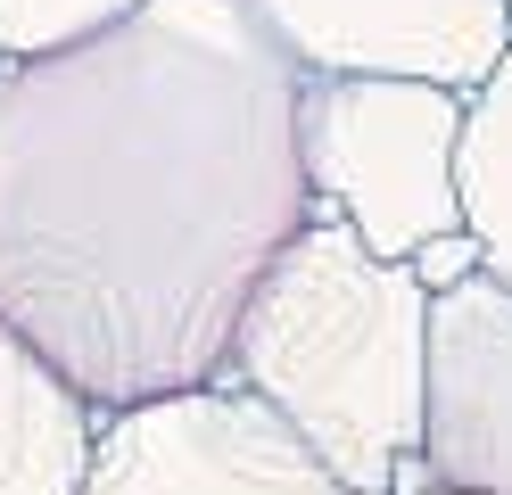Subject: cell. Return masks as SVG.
Listing matches in <instances>:
<instances>
[{
  "mask_svg": "<svg viewBox=\"0 0 512 495\" xmlns=\"http://www.w3.org/2000/svg\"><path fill=\"white\" fill-rule=\"evenodd\" d=\"M405 495H479V487H438V479H422V487H405Z\"/></svg>",
  "mask_w": 512,
  "mask_h": 495,
  "instance_id": "cell-11",
  "label": "cell"
},
{
  "mask_svg": "<svg viewBox=\"0 0 512 495\" xmlns=\"http://www.w3.org/2000/svg\"><path fill=\"white\" fill-rule=\"evenodd\" d=\"M430 289L372 256L339 215H306L265 264L223 347V380L256 396L339 487L389 495L422 454Z\"/></svg>",
  "mask_w": 512,
  "mask_h": 495,
  "instance_id": "cell-2",
  "label": "cell"
},
{
  "mask_svg": "<svg viewBox=\"0 0 512 495\" xmlns=\"http://www.w3.org/2000/svg\"><path fill=\"white\" fill-rule=\"evenodd\" d=\"M455 198H463V231L479 248V273L512 289V50L496 58V75L463 99Z\"/></svg>",
  "mask_w": 512,
  "mask_h": 495,
  "instance_id": "cell-8",
  "label": "cell"
},
{
  "mask_svg": "<svg viewBox=\"0 0 512 495\" xmlns=\"http://www.w3.org/2000/svg\"><path fill=\"white\" fill-rule=\"evenodd\" d=\"M422 471L438 487L512 495V289L488 273L430 297Z\"/></svg>",
  "mask_w": 512,
  "mask_h": 495,
  "instance_id": "cell-6",
  "label": "cell"
},
{
  "mask_svg": "<svg viewBox=\"0 0 512 495\" xmlns=\"http://www.w3.org/2000/svg\"><path fill=\"white\" fill-rule=\"evenodd\" d=\"M298 75H405L479 91L512 50V0H248Z\"/></svg>",
  "mask_w": 512,
  "mask_h": 495,
  "instance_id": "cell-5",
  "label": "cell"
},
{
  "mask_svg": "<svg viewBox=\"0 0 512 495\" xmlns=\"http://www.w3.org/2000/svg\"><path fill=\"white\" fill-rule=\"evenodd\" d=\"M298 223V66L248 0H141L0 66V330L91 413L223 380Z\"/></svg>",
  "mask_w": 512,
  "mask_h": 495,
  "instance_id": "cell-1",
  "label": "cell"
},
{
  "mask_svg": "<svg viewBox=\"0 0 512 495\" xmlns=\"http://www.w3.org/2000/svg\"><path fill=\"white\" fill-rule=\"evenodd\" d=\"M75 495H356L232 380L100 413Z\"/></svg>",
  "mask_w": 512,
  "mask_h": 495,
  "instance_id": "cell-4",
  "label": "cell"
},
{
  "mask_svg": "<svg viewBox=\"0 0 512 495\" xmlns=\"http://www.w3.org/2000/svg\"><path fill=\"white\" fill-rule=\"evenodd\" d=\"M455 141L463 91L405 75H298L306 215H339L389 264H405L438 231H463Z\"/></svg>",
  "mask_w": 512,
  "mask_h": 495,
  "instance_id": "cell-3",
  "label": "cell"
},
{
  "mask_svg": "<svg viewBox=\"0 0 512 495\" xmlns=\"http://www.w3.org/2000/svg\"><path fill=\"white\" fill-rule=\"evenodd\" d=\"M405 264H413V281L438 297V289H455V281H471V273H479V248H471V231H438V240H422Z\"/></svg>",
  "mask_w": 512,
  "mask_h": 495,
  "instance_id": "cell-10",
  "label": "cell"
},
{
  "mask_svg": "<svg viewBox=\"0 0 512 495\" xmlns=\"http://www.w3.org/2000/svg\"><path fill=\"white\" fill-rule=\"evenodd\" d=\"M141 0H0V66L9 58H50L75 50L91 33H108L116 17H133Z\"/></svg>",
  "mask_w": 512,
  "mask_h": 495,
  "instance_id": "cell-9",
  "label": "cell"
},
{
  "mask_svg": "<svg viewBox=\"0 0 512 495\" xmlns=\"http://www.w3.org/2000/svg\"><path fill=\"white\" fill-rule=\"evenodd\" d=\"M100 446V413L0 330V495H75Z\"/></svg>",
  "mask_w": 512,
  "mask_h": 495,
  "instance_id": "cell-7",
  "label": "cell"
}]
</instances>
